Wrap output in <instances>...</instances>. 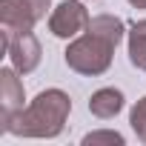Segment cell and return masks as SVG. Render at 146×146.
<instances>
[]
</instances>
